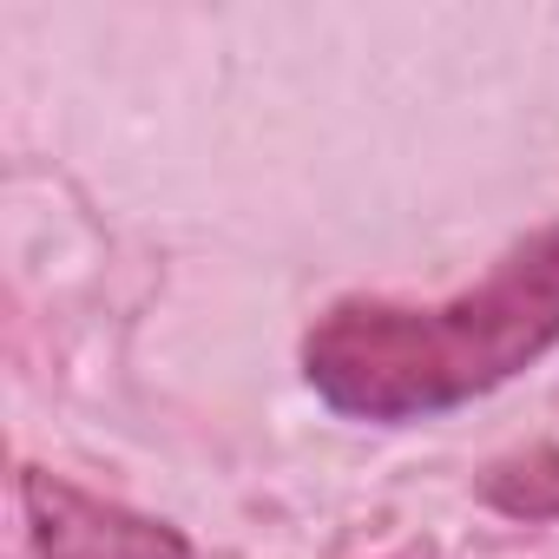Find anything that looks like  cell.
I'll use <instances>...</instances> for the list:
<instances>
[{
	"label": "cell",
	"instance_id": "cell-1",
	"mask_svg": "<svg viewBox=\"0 0 559 559\" xmlns=\"http://www.w3.org/2000/svg\"><path fill=\"white\" fill-rule=\"evenodd\" d=\"M559 343V224L513 243L480 290L435 310L336 304L310 343V389L356 421H428L461 408Z\"/></svg>",
	"mask_w": 559,
	"mask_h": 559
},
{
	"label": "cell",
	"instance_id": "cell-2",
	"mask_svg": "<svg viewBox=\"0 0 559 559\" xmlns=\"http://www.w3.org/2000/svg\"><path fill=\"white\" fill-rule=\"evenodd\" d=\"M21 507L40 559H185V533L145 513H126L112 500H93L40 467L21 474Z\"/></svg>",
	"mask_w": 559,
	"mask_h": 559
},
{
	"label": "cell",
	"instance_id": "cell-3",
	"mask_svg": "<svg viewBox=\"0 0 559 559\" xmlns=\"http://www.w3.org/2000/svg\"><path fill=\"white\" fill-rule=\"evenodd\" d=\"M480 500L513 520H559V448H526L513 461H493Z\"/></svg>",
	"mask_w": 559,
	"mask_h": 559
}]
</instances>
